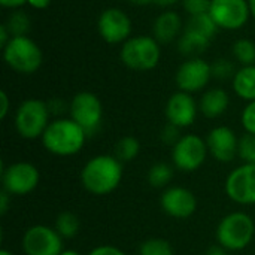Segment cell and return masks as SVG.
<instances>
[{
  "label": "cell",
  "mask_w": 255,
  "mask_h": 255,
  "mask_svg": "<svg viewBox=\"0 0 255 255\" xmlns=\"http://www.w3.org/2000/svg\"><path fill=\"white\" fill-rule=\"evenodd\" d=\"M123 179V163L115 155H96L81 170L84 188L94 196H106L118 188Z\"/></svg>",
  "instance_id": "1"
},
{
  "label": "cell",
  "mask_w": 255,
  "mask_h": 255,
  "mask_svg": "<svg viewBox=\"0 0 255 255\" xmlns=\"http://www.w3.org/2000/svg\"><path fill=\"white\" fill-rule=\"evenodd\" d=\"M40 139L48 152L58 157H69L84 148L87 133L72 118H60L49 123Z\"/></svg>",
  "instance_id": "2"
},
{
  "label": "cell",
  "mask_w": 255,
  "mask_h": 255,
  "mask_svg": "<svg viewBox=\"0 0 255 255\" xmlns=\"http://www.w3.org/2000/svg\"><path fill=\"white\" fill-rule=\"evenodd\" d=\"M255 224L245 212H233L224 217L217 229V241L227 251H242L254 239Z\"/></svg>",
  "instance_id": "3"
},
{
  "label": "cell",
  "mask_w": 255,
  "mask_h": 255,
  "mask_svg": "<svg viewBox=\"0 0 255 255\" xmlns=\"http://www.w3.org/2000/svg\"><path fill=\"white\" fill-rule=\"evenodd\" d=\"M49 114L48 103L42 100L28 99L22 102L15 114V128L18 134L28 140L42 137L49 126Z\"/></svg>",
  "instance_id": "4"
},
{
  "label": "cell",
  "mask_w": 255,
  "mask_h": 255,
  "mask_svg": "<svg viewBox=\"0 0 255 255\" xmlns=\"http://www.w3.org/2000/svg\"><path fill=\"white\" fill-rule=\"evenodd\" d=\"M121 61L131 70L146 72L154 69L160 61L158 42L151 36H136L121 48Z\"/></svg>",
  "instance_id": "5"
},
{
  "label": "cell",
  "mask_w": 255,
  "mask_h": 255,
  "mask_svg": "<svg viewBox=\"0 0 255 255\" xmlns=\"http://www.w3.org/2000/svg\"><path fill=\"white\" fill-rule=\"evenodd\" d=\"M3 58L12 70L30 75L40 67L42 51L34 40L27 36H19L12 37L3 48Z\"/></svg>",
  "instance_id": "6"
},
{
  "label": "cell",
  "mask_w": 255,
  "mask_h": 255,
  "mask_svg": "<svg viewBox=\"0 0 255 255\" xmlns=\"http://www.w3.org/2000/svg\"><path fill=\"white\" fill-rule=\"evenodd\" d=\"M208 145L197 134H185L176 142L172 149V160L178 170L194 172L206 160Z\"/></svg>",
  "instance_id": "7"
},
{
  "label": "cell",
  "mask_w": 255,
  "mask_h": 255,
  "mask_svg": "<svg viewBox=\"0 0 255 255\" xmlns=\"http://www.w3.org/2000/svg\"><path fill=\"white\" fill-rule=\"evenodd\" d=\"M40 175L36 166L27 161H18L1 167L3 190L10 196H25L39 184Z\"/></svg>",
  "instance_id": "8"
},
{
  "label": "cell",
  "mask_w": 255,
  "mask_h": 255,
  "mask_svg": "<svg viewBox=\"0 0 255 255\" xmlns=\"http://www.w3.org/2000/svg\"><path fill=\"white\" fill-rule=\"evenodd\" d=\"M70 118L79 124L87 136L99 130L103 117V108L99 97L93 93L82 91L78 93L70 102Z\"/></svg>",
  "instance_id": "9"
},
{
  "label": "cell",
  "mask_w": 255,
  "mask_h": 255,
  "mask_svg": "<svg viewBox=\"0 0 255 255\" xmlns=\"http://www.w3.org/2000/svg\"><path fill=\"white\" fill-rule=\"evenodd\" d=\"M22 250L25 255H60L63 250V238L55 229L48 226H33L22 238Z\"/></svg>",
  "instance_id": "10"
},
{
  "label": "cell",
  "mask_w": 255,
  "mask_h": 255,
  "mask_svg": "<svg viewBox=\"0 0 255 255\" xmlns=\"http://www.w3.org/2000/svg\"><path fill=\"white\" fill-rule=\"evenodd\" d=\"M251 9L248 0H212L209 15L218 28L238 30L248 22Z\"/></svg>",
  "instance_id": "11"
},
{
  "label": "cell",
  "mask_w": 255,
  "mask_h": 255,
  "mask_svg": "<svg viewBox=\"0 0 255 255\" xmlns=\"http://www.w3.org/2000/svg\"><path fill=\"white\" fill-rule=\"evenodd\" d=\"M227 196L239 205H255V164H242L226 179Z\"/></svg>",
  "instance_id": "12"
},
{
  "label": "cell",
  "mask_w": 255,
  "mask_h": 255,
  "mask_svg": "<svg viewBox=\"0 0 255 255\" xmlns=\"http://www.w3.org/2000/svg\"><path fill=\"white\" fill-rule=\"evenodd\" d=\"M212 78L211 64L202 58H188L176 72V85L184 93H197L203 90Z\"/></svg>",
  "instance_id": "13"
},
{
  "label": "cell",
  "mask_w": 255,
  "mask_h": 255,
  "mask_svg": "<svg viewBox=\"0 0 255 255\" xmlns=\"http://www.w3.org/2000/svg\"><path fill=\"white\" fill-rule=\"evenodd\" d=\"M102 39L108 43H120L128 40L131 33V21L127 13L118 7H109L102 12L97 22Z\"/></svg>",
  "instance_id": "14"
},
{
  "label": "cell",
  "mask_w": 255,
  "mask_h": 255,
  "mask_svg": "<svg viewBox=\"0 0 255 255\" xmlns=\"http://www.w3.org/2000/svg\"><path fill=\"white\" fill-rule=\"evenodd\" d=\"M161 209L172 218L185 220L190 218L197 209L196 196L184 187L167 188L160 199Z\"/></svg>",
  "instance_id": "15"
},
{
  "label": "cell",
  "mask_w": 255,
  "mask_h": 255,
  "mask_svg": "<svg viewBox=\"0 0 255 255\" xmlns=\"http://www.w3.org/2000/svg\"><path fill=\"white\" fill-rule=\"evenodd\" d=\"M208 151L220 163H230L238 155L239 139L229 127H215L209 131L206 139Z\"/></svg>",
  "instance_id": "16"
},
{
  "label": "cell",
  "mask_w": 255,
  "mask_h": 255,
  "mask_svg": "<svg viewBox=\"0 0 255 255\" xmlns=\"http://www.w3.org/2000/svg\"><path fill=\"white\" fill-rule=\"evenodd\" d=\"M197 103L191 94L178 91L170 96L166 105V118L170 124L184 128L190 127L197 117Z\"/></svg>",
  "instance_id": "17"
},
{
  "label": "cell",
  "mask_w": 255,
  "mask_h": 255,
  "mask_svg": "<svg viewBox=\"0 0 255 255\" xmlns=\"http://www.w3.org/2000/svg\"><path fill=\"white\" fill-rule=\"evenodd\" d=\"M181 28H182V19L179 13L173 10H166L155 18L152 25V34L157 42L169 43L178 37Z\"/></svg>",
  "instance_id": "18"
},
{
  "label": "cell",
  "mask_w": 255,
  "mask_h": 255,
  "mask_svg": "<svg viewBox=\"0 0 255 255\" xmlns=\"http://www.w3.org/2000/svg\"><path fill=\"white\" fill-rule=\"evenodd\" d=\"M229 103V94L223 88H212L202 96L199 109L206 118H218L227 111Z\"/></svg>",
  "instance_id": "19"
},
{
  "label": "cell",
  "mask_w": 255,
  "mask_h": 255,
  "mask_svg": "<svg viewBox=\"0 0 255 255\" xmlns=\"http://www.w3.org/2000/svg\"><path fill=\"white\" fill-rule=\"evenodd\" d=\"M211 43V39L199 34V33H194V31H190V30H185L179 40H178V51L184 55V57H188V58H199L209 46Z\"/></svg>",
  "instance_id": "20"
},
{
  "label": "cell",
  "mask_w": 255,
  "mask_h": 255,
  "mask_svg": "<svg viewBox=\"0 0 255 255\" xmlns=\"http://www.w3.org/2000/svg\"><path fill=\"white\" fill-rule=\"evenodd\" d=\"M233 90L235 93L248 102L255 100V64L244 66L233 76Z\"/></svg>",
  "instance_id": "21"
},
{
  "label": "cell",
  "mask_w": 255,
  "mask_h": 255,
  "mask_svg": "<svg viewBox=\"0 0 255 255\" xmlns=\"http://www.w3.org/2000/svg\"><path fill=\"white\" fill-rule=\"evenodd\" d=\"M185 30H190V31L199 33L208 39H212L218 31V25L215 24V21L212 19V16L209 13H202V15L190 16L185 24Z\"/></svg>",
  "instance_id": "22"
},
{
  "label": "cell",
  "mask_w": 255,
  "mask_h": 255,
  "mask_svg": "<svg viewBox=\"0 0 255 255\" xmlns=\"http://www.w3.org/2000/svg\"><path fill=\"white\" fill-rule=\"evenodd\" d=\"M54 229L57 230V233L63 239H72V238H75L78 235V232L81 229V223H79V218L75 214L61 212L55 220Z\"/></svg>",
  "instance_id": "23"
},
{
  "label": "cell",
  "mask_w": 255,
  "mask_h": 255,
  "mask_svg": "<svg viewBox=\"0 0 255 255\" xmlns=\"http://www.w3.org/2000/svg\"><path fill=\"white\" fill-rule=\"evenodd\" d=\"M139 152H140V143L133 136H124L115 145V157L121 163L133 161L139 155Z\"/></svg>",
  "instance_id": "24"
},
{
  "label": "cell",
  "mask_w": 255,
  "mask_h": 255,
  "mask_svg": "<svg viewBox=\"0 0 255 255\" xmlns=\"http://www.w3.org/2000/svg\"><path fill=\"white\" fill-rule=\"evenodd\" d=\"M173 179V169L167 163H155L148 170V182L152 188H164Z\"/></svg>",
  "instance_id": "25"
},
{
  "label": "cell",
  "mask_w": 255,
  "mask_h": 255,
  "mask_svg": "<svg viewBox=\"0 0 255 255\" xmlns=\"http://www.w3.org/2000/svg\"><path fill=\"white\" fill-rule=\"evenodd\" d=\"M4 25L7 27L12 37L25 36L30 30V18L24 10H15L9 15Z\"/></svg>",
  "instance_id": "26"
},
{
  "label": "cell",
  "mask_w": 255,
  "mask_h": 255,
  "mask_svg": "<svg viewBox=\"0 0 255 255\" xmlns=\"http://www.w3.org/2000/svg\"><path fill=\"white\" fill-rule=\"evenodd\" d=\"M235 58L244 66L255 64V43L250 39H239L233 45Z\"/></svg>",
  "instance_id": "27"
},
{
  "label": "cell",
  "mask_w": 255,
  "mask_h": 255,
  "mask_svg": "<svg viewBox=\"0 0 255 255\" xmlns=\"http://www.w3.org/2000/svg\"><path fill=\"white\" fill-rule=\"evenodd\" d=\"M139 255H173V248L169 241L152 238L140 244Z\"/></svg>",
  "instance_id": "28"
},
{
  "label": "cell",
  "mask_w": 255,
  "mask_h": 255,
  "mask_svg": "<svg viewBox=\"0 0 255 255\" xmlns=\"http://www.w3.org/2000/svg\"><path fill=\"white\" fill-rule=\"evenodd\" d=\"M238 155L248 164H255V136L254 134H244L239 139V149Z\"/></svg>",
  "instance_id": "29"
},
{
  "label": "cell",
  "mask_w": 255,
  "mask_h": 255,
  "mask_svg": "<svg viewBox=\"0 0 255 255\" xmlns=\"http://www.w3.org/2000/svg\"><path fill=\"white\" fill-rule=\"evenodd\" d=\"M211 72H212V78H217V79H221V81L229 79V78L236 75L233 63L229 61L227 58H220V60L214 61L211 64Z\"/></svg>",
  "instance_id": "30"
},
{
  "label": "cell",
  "mask_w": 255,
  "mask_h": 255,
  "mask_svg": "<svg viewBox=\"0 0 255 255\" xmlns=\"http://www.w3.org/2000/svg\"><path fill=\"white\" fill-rule=\"evenodd\" d=\"M212 0H182V6L190 16L209 13Z\"/></svg>",
  "instance_id": "31"
},
{
  "label": "cell",
  "mask_w": 255,
  "mask_h": 255,
  "mask_svg": "<svg viewBox=\"0 0 255 255\" xmlns=\"http://www.w3.org/2000/svg\"><path fill=\"white\" fill-rule=\"evenodd\" d=\"M242 124L247 133L255 136V100L250 102L242 112Z\"/></svg>",
  "instance_id": "32"
},
{
  "label": "cell",
  "mask_w": 255,
  "mask_h": 255,
  "mask_svg": "<svg viewBox=\"0 0 255 255\" xmlns=\"http://www.w3.org/2000/svg\"><path fill=\"white\" fill-rule=\"evenodd\" d=\"M161 139H163V142L164 143H167V145H176V142L181 139L179 137V127H176V126H173V124H167L164 128H163V131H161Z\"/></svg>",
  "instance_id": "33"
},
{
  "label": "cell",
  "mask_w": 255,
  "mask_h": 255,
  "mask_svg": "<svg viewBox=\"0 0 255 255\" xmlns=\"http://www.w3.org/2000/svg\"><path fill=\"white\" fill-rule=\"evenodd\" d=\"M88 255H127L124 251H121L117 247H111V245H100L96 247L94 250L90 251Z\"/></svg>",
  "instance_id": "34"
},
{
  "label": "cell",
  "mask_w": 255,
  "mask_h": 255,
  "mask_svg": "<svg viewBox=\"0 0 255 255\" xmlns=\"http://www.w3.org/2000/svg\"><path fill=\"white\" fill-rule=\"evenodd\" d=\"M0 102H1V106H0V118L3 120L7 115V111H9V99H7V94L4 91H0Z\"/></svg>",
  "instance_id": "35"
},
{
  "label": "cell",
  "mask_w": 255,
  "mask_h": 255,
  "mask_svg": "<svg viewBox=\"0 0 255 255\" xmlns=\"http://www.w3.org/2000/svg\"><path fill=\"white\" fill-rule=\"evenodd\" d=\"M12 39V36H10V33H9V30H7V27L4 25V24H1L0 25V46L1 48H4L7 43H9V40Z\"/></svg>",
  "instance_id": "36"
},
{
  "label": "cell",
  "mask_w": 255,
  "mask_h": 255,
  "mask_svg": "<svg viewBox=\"0 0 255 255\" xmlns=\"http://www.w3.org/2000/svg\"><path fill=\"white\" fill-rule=\"evenodd\" d=\"M48 109H49V112H52V114L63 112V111H64V103H63V100H58V99L51 100V102H48Z\"/></svg>",
  "instance_id": "37"
},
{
  "label": "cell",
  "mask_w": 255,
  "mask_h": 255,
  "mask_svg": "<svg viewBox=\"0 0 255 255\" xmlns=\"http://www.w3.org/2000/svg\"><path fill=\"white\" fill-rule=\"evenodd\" d=\"M9 199H10V194L6 193L4 190L1 191L0 194V214L4 215L7 212V208H9Z\"/></svg>",
  "instance_id": "38"
},
{
  "label": "cell",
  "mask_w": 255,
  "mask_h": 255,
  "mask_svg": "<svg viewBox=\"0 0 255 255\" xmlns=\"http://www.w3.org/2000/svg\"><path fill=\"white\" fill-rule=\"evenodd\" d=\"M24 3H27V0H0V4H1V6L10 7V9L19 7V6H22Z\"/></svg>",
  "instance_id": "39"
},
{
  "label": "cell",
  "mask_w": 255,
  "mask_h": 255,
  "mask_svg": "<svg viewBox=\"0 0 255 255\" xmlns=\"http://www.w3.org/2000/svg\"><path fill=\"white\" fill-rule=\"evenodd\" d=\"M205 255H229V254H227V250L218 244V245H212V247L206 251V254Z\"/></svg>",
  "instance_id": "40"
},
{
  "label": "cell",
  "mask_w": 255,
  "mask_h": 255,
  "mask_svg": "<svg viewBox=\"0 0 255 255\" xmlns=\"http://www.w3.org/2000/svg\"><path fill=\"white\" fill-rule=\"evenodd\" d=\"M27 3H28L31 7H36V9H45V7L51 3V0H27Z\"/></svg>",
  "instance_id": "41"
},
{
  "label": "cell",
  "mask_w": 255,
  "mask_h": 255,
  "mask_svg": "<svg viewBox=\"0 0 255 255\" xmlns=\"http://www.w3.org/2000/svg\"><path fill=\"white\" fill-rule=\"evenodd\" d=\"M176 1H179V0H154V3H157L160 6H170V4H175Z\"/></svg>",
  "instance_id": "42"
},
{
  "label": "cell",
  "mask_w": 255,
  "mask_h": 255,
  "mask_svg": "<svg viewBox=\"0 0 255 255\" xmlns=\"http://www.w3.org/2000/svg\"><path fill=\"white\" fill-rule=\"evenodd\" d=\"M127 1H128V3H133V4H139V6L154 3V0H127Z\"/></svg>",
  "instance_id": "43"
},
{
  "label": "cell",
  "mask_w": 255,
  "mask_h": 255,
  "mask_svg": "<svg viewBox=\"0 0 255 255\" xmlns=\"http://www.w3.org/2000/svg\"><path fill=\"white\" fill-rule=\"evenodd\" d=\"M250 3V9H251V15L255 18V0H248Z\"/></svg>",
  "instance_id": "44"
},
{
  "label": "cell",
  "mask_w": 255,
  "mask_h": 255,
  "mask_svg": "<svg viewBox=\"0 0 255 255\" xmlns=\"http://www.w3.org/2000/svg\"><path fill=\"white\" fill-rule=\"evenodd\" d=\"M60 255H81L78 251H73V250H66V251H63Z\"/></svg>",
  "instance_id": "45"
},
{
  "label": "cell",
  "mask_w": 255,
  "mask_h": 255,
  "mask_svg": "<svg viewBox=\"0 0 255 255\" xmlns=\"http://www.w3.org/2000/svg\"><path fill=\"white\" fill-rule=\"evenodd\" d=\"M0 255H13V254H12V253H9L7 250H1V251H0Z\"/></svg>",
  "instance_id": "46"
}]
</instances>
